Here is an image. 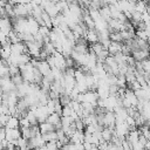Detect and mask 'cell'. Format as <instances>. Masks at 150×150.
Listing matches in <instances>:
<instances>
[{
    "mask_svg": "<svg viewBox=\"0 0 150 150\" xmlns=\"http://www.w3.org/2000/svg\"><path fill=\"white\" fill-rule=\"evenodd\" d=\"M0 88H1L2 94L4 93H9V91L16 89V87L12 82L11 77H0Z\"/></svg>",
    "mask_w": 150,
    "mask_h": 150,
    "instance_id": "obj_1",
    "label": "cell"
},
{
    "mask_svg": "<svg viewBox=\"0 0 150 150\" xmlns=\"http://www.w3.org/2000/svg\"><path fill=\"white\" fill-rule=\"evenodd\" d=\"M5 129V139L7 142H12L18 139L19 137H21V132L20 129H8V128H4Z\"/></svg>",
    "mask_w": 150,
    "mask_h": 150,
    "instance_id": "obj_2",
    "label": "cell"
},
{
    "mask_svg": "<svg viewBox=\"0 0 150 150\" xmlns=\"http://www.w3.org/2000/svg\"><path fill=\"white\" fill-rule=\"evenodd\" d=\"M12 29H13V26L9 18H0V32L7 36Z\"/></svg>",
    "mask_w": 150,
    "mask_h": 150,
    "instance_id": "obj_3",
    "label": "cell"
},
{
    "mask_svg": "<svg viewBox=\"0 0 150 150\" xmlns=\"http://www.w3.org/2000/svg\"><path fill=\"white\" fill-rule=\"evenodd\" d=\"M97 94L96 91H91V90H87L86 93H83V102L90 103L93 107L96 108V103H97Z\"/></svg>",
    "mask_w": 150,
    "mask_h": 150,
    "instance_id": "obj_4",
    "label": "cell"
},
{
    "mask_svg": "<svg viewBox=\"0 0 150 150\" xmlns=\"http://www.w3.org/2000/svg\"><path fill=\"white\" fill-rule=\"evenodd\" d=\"M26 20H27V26H28L29 34L30 35H35L39 32V27H40L39 23L35 21V19L33 16H27Z\"/></svg>",
    "mask_w": 150,
    "mask_h": 150,
    "instance_id": "obj_5",
    "label": "cell"
},
{
    "mask_svg": "<svg viewBox=\"0 0 150 150\" xmlns=\"http://www.w3.org/2000/svg\"><path fill=\"white\" fill-rule=\"evenodd\" d=\"M131 54H132V59H134L135 61H137V62H141V61L148 59V55H149L148 50H142V49L132 50Z\"/></svg>",
    "mask_w": 150,
    "mask_h": 150,
    "instance_id": "obj_6",
    "label": "cell"
},
{
    "mask_svg": "<svg viewBox=\"0 0 150 150\" xmlns=\"http://www.w3.org/2000/svg\"><path fill=\"white\" fill-rule=\"evenodd\" d=\"M83 38H84V40H87L91 45L98 42V36H97V33H96L95 29H87V32H86Z\"/></svg>",
    "mask_w": 150,
    "mask_h": 150,
    "instance_id": "obj_7",
    "label": "cell"
},
{
    "mask_svg": "<svg viewBox=\"0 0 150 150\" xmlns=\"http://www.w3.org/2000/svg\"><path fill=\"white\" fill-rule=\"evenodd\" d=\"M122 45L123 43H118V42H110V45H109V47H108V53H109V55H115V54H117V53H120L121 52V48H122Z\"/></svg>",
    "mask_w": 150,
    "mask_h": 150,
    "instance_id": "obj_8",
    "label": "cell"
},
{
    "mask_svg": "<svg viewBox=\"0 0 150 150\" xmlns=\"http://www.w3.org/2000/svg\"><path fill=\"white\" fill-rule=\"evenodd\" d=\"M39 131L41 135H43V134H47L50 131H55V128H54V125H52L47 122H42L39 124Z\"/></svg>",
    "mask_w": 150,
    "mask_h": 150,
    "instance_id": "obj_9",
    "label": "cell"
},
{
    "mask_svg": "<svg viewBox=\"0 0 150 150\" xmlns=\"http://www.w3.org/2000/svg\"><path fill=\"white\" fill-rule=\"evenodd\" d=\"M60 121H61V116L57 115L56 112H53V114L48 115V117H47V120H46L47 123H49V124H52V125H54V127L57 125V124H60Z\"/></svg>",
    "mask_w": 150,
    "mask_h": 150,
    "instance_id": "obj_10",
    "label": "cell"
},
{
    "mask_svg": "<svg viewBox=\"0 0 150 150\" xmlns=\"http://www.w3.org/2000/svg\"><path fill=\"white\" fill-rule=\"evenodd\" d=\"M41 137H42V139H43L45 143H47V142H55L57 139L55 131H50V132L43 134V135H41Z\"/></svg>",
    "mask_w": 150,
    "mask_h": 150,
    "instance_id": "obj_11",
    "label": "cell"
},
{
    "mask_svg": "<svg viewBox=\"0 0 150 150\" xmlns=\"http://www.w3.org/2000/svg\"><path fill=\"white\" fill-rule=\"evenodd\" d=\"M5 128H8V129H18L19 128V118H16L14 116H11Z\"/></svg>",
    "mask_w": 150,
    "mask_h": 150,
    "instance_id": "obj_12",
    "label": "cell"
},
{
    "mask_svg": "<svg viewBox=\"0 0 150 150\" xmlns=\"http://www.w3.org/2000/svg\"><path fill=\"white\" fill-rule=\"evenodd\" d=\"M0 77H9L8 66L0 60Z\"/></svg>",
    "mask_w": 150,
    "mask_h": 150,
    "instance_id": "obj_13",
    "label": "cell"
},
{
    "mask_svg": "<svg viewBox=\"0 0 150 150\" xmlns=\"http://www.w3.org/2000/svg\"><path fill=\"white\" fill-rule=\"evenodd\" d=\"M141 67H142L144 73H149L150 71V62H149V60L145 59V60L141 61Z\"/></svg>",
    "mask_w": 150,
    "mask_h": 150,
    "instance_id": "obj_14",
    "label": "cell"
},
{
    "mask_svg": "<svg viewBox=\"0 0 150 150\" xmlns=\"http://www.w3.org/2000/svg\"><path fill=\"white\" fill-rule=\"evenodd\" d=\"M11 80H12V82L14 83V86H15V87H18V86L22 84V82H23V80H22V77H21V75H20V74H19V75H15V76H12V77H11Z\"/></svg>",
    "mask_w": 150,
    "mask_h": 150,
    "instance_id": "obj_15",
    "label": "cell"
},
{
    "mask_svg": "<svg viewBox=\"0 0 150 150\" xmlns=\"http://www.w3.org/2000/svg\"><path fill=\"white\" fill-rule=\"evenodd\" d=\"M49 32H50L49 28H47L46 26H41V27H39V32H38V33H39L42 38H46V36H48Z\"/></svg>",
    "mask_w": 150,
    "mask_h": 150,
    "instance_id": "obj_16",
    "label": "cell"
},
{
    "mask_svg": "<svg viewBox=\"0 0 150 150\" xmlns=\"http://www.w3.org/2000/svg\"><path fill=\"white\" fill-rule=\"evenodd\" d=\"M9 115H5V114H0V125L1 127H6L8 120H9Z\"/></svg>",
    "mask_w": 150,
    "mask_h": 150,
    "instance_id": "obj_17",
    "label": "cell"
},
{
    "mask_svg": "<svg viewBox=\"0 0 150 150\" xmlns=\"http://www.w3.org/2000/svg\"><path fill=\"white\" fill-rule=\"evenodd\" d=\"M45 145H46V148H47L48 150H57V149H56V144H55V142H47Z\"/></svg>",
    "mask_w": 150,
    "mask_h": 150,
    "instance_id": "obj_18",
    "label": "cell"
},
{
    "mask_svg": "<svg viewBox=\"0 0 150 150\" xmlns=\"http://www.w3.org/2000/svg\"><path fill=\"white\" fill-rule=\"evenodd\" d=\"M91 148H93V145H91L90 143L83 142V149H84V150H91Z\"/></svg>",
    "mask_w": 150,
    "mask_h": 150,
    "instance_id": "obj_19",
    "label": "cell"
},
{
    "mask_svg": "<svg viewBox=\"0 0 150 150\" xmlns=\"http://www.w3.org/2000/svg\"><path fill=\"white\" fill-rule=\"evenodd\" d=\"M4 139H5V129L2 128V129H0V143H1Z\"/></svg>",
    "mask_w": 150,
    "mask_h": 150,
    "instance_id": "obj_20",
    "label": "cell"
},
{
    "mask_svg": "<svg viewBox=\"0 0 150 150\" xmlns=\"http://www.w3.org/2000/svg\"><path fill=\"white\" fill-rule=\"evenodd\" d=\"M75 145V150H84L83 149V143H77V144H74Z\"/></svg>",
    "mask_w": 150,
    "mask_h": 150,
    "instance_id": "obj_21",
    "label": "cell"
},
{
    "mask_svg": "<svg viewBox=\"0 0 150 150\" xmlns=\"http://www.w3.org/2000/svg\"><path fill=\"white\" fill-rule=\"evenodd\" d=\"M2 103V94H0V104Z\"/></svg>",
    "mask_w": 150,
    "mask_h": 150,
    "instance_id": "obj_22",
    "label": "cell"
}]
</instances>
